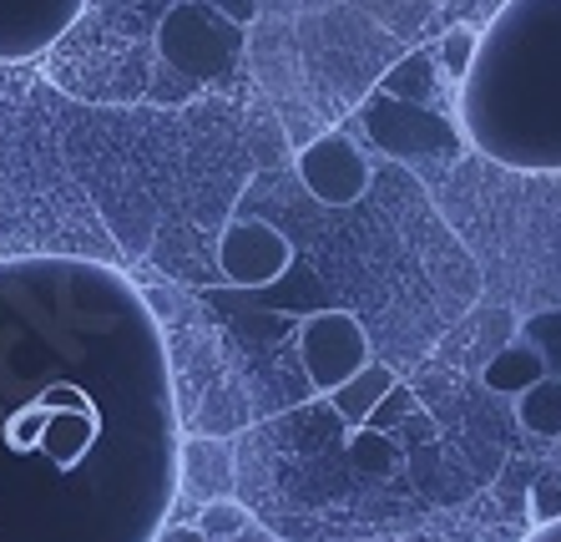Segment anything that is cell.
Wrapping results in <instances>:
<instances>
[{
	"label": "cell",
	"mask_w": 561,
	"mask_h": 542,
	"mask_svg": "<svg viewBox=\"0 0 561 542\" xmlns=\"http://www.w3.org/2000/svg\"><path fill=\"white\" fill-rule=\"evenodd\" d=\"M541 381H547V360H541V350H536L531 340L506 345V350H501V355H491V365H485V385H491L496 396H516V400H522L526 391H536Z\"/></svg>",
	"instance_id": "10"
},
{
	"label": "cell",
	"mask_w": 561,
	"mask_h": 542,
	"mask_svg": "<svg viewBox=\"0 0 561 542\" xmlns=\"http://www.w3.org/2000/svg\"><path fill=\"white\" fill-rule=\"evenodd\" d=\"M359 122H365V137L385 153V158H400V162H420V158H456L460 153V127L445 122L435 106H420L405 102V97H390L379 92L359 106Z\"/></svg>",
	"instance_id": "4"
},
{
	"label": "cell",
	"mask_w": 561,
	"mask_h": 542,
	"mask_svg": "<svg viewBox=\"0 0 561 542\" xmlns=\"http://www.w3.org/2000/svg\"><path fill=\"white\" fill-rule=\"evenodd\" d=\"M233 542H278V538H274V532H263V528H249L243 538H233Z\"/></svg>",
	"instance_id": "20"
},
{
	"label": "cell",
	"mask_w": 561,
	"mask_h": 542,
	"mask_svg": "<svg viewBox=\"0 0 561 542\" xmlns=\"http://www.w3.org/2000/svg\"><path fill=\"white\" fill-rule=\"evenodd\" d=\"M218 11L233 21V26H243L249 31L253 21H259V0H218Z\"/></svg>",
	"instance_id": "18"
},
{
	"label": "cell",
	"mask_w": 561,
	"mask_h": 542,
	"mask_svg": "<svg viewBox=\"0 0 561 542\" xmlns=\"http://www.w3.org/2000/svg\"><path fill=\"white\" fill-rule=\"evenodd\" d=\"M435 77H440V61H431V52H410L405 61H400V67L385 71L379 92L405 97V102H420V106H431V102H435Z\"/></svg>",
	"instance_id": "12"
},
{
	"label": "cell",
	"mask_w": 561,
	"mask_h": 542,
	"mask_svg": "<svg viewBox=\"0 0 561 542\" xmlns=\"http://www.w3.org/2000/svg\"><path fill=\"white\" fill-rule=\"evenodd\" d=\"M516 416H522V426L536 431V437H561V381L547 375L536 391H526L516 400Z\"/></svg>",
	"instance_id": "13"
},
{
	"label": "cell",
	"mask_w": 561,
	"mask_h": 542,
	"mask_svg": "<svg viewBox=\"0 0 561 542\" xmlns=\"http://www.w3.org/2000/svg\"><path fill=\"white\" fill-rule=\"evenodd\" d=\"M522 340H531L536 350H541L547 375L551 381H561V309H541V315H531L522 325Z\"/></svg>",
	"instance_id": "15"
},
{
	"label": "cell",
	"mask_w": 561,
	"mask_h": 542,
	"mask_svg": "<svg viewBox=\"0 0 561 542\" xmlns=\"http://www.w3.org/2000/svg\"><path fill=\"white\" fill-rule=\"evenodd\" d=\"M476 46H481V36L470 26H450L445 31V41H440V71L445 77H456V81H466V71H470V61H476Z\"/></svg>",
	"instance_id": "16"
},
{
	"label": "cell",
	"mask_w": 561,
	"mask_h": 542,
	"mask_svg": "<svg viewBox=\"0 0 561 542\" xmlns=\"http://www.w3.org/2000/svg\"><path fill=\"white\" fill-rule=\"evenodd\" d=\"M350 456L365 466V472H390V466L400 462L394 441H390V437H369V431H359V437L350 441Z\"/></svg>",
	"instance_id": "17"
},
{
	"label": "cell",
	"mask_w": 561,
	"mask_h": 542,
	"mask_svg": "<svg viewBox=\"0 0 561 542\" xmlns=\"http://www.w3.org/2000/svg\"><path fill=\"white\" fill-rule=\"evenodd\" d=\"M460 133L511 172H561V0H506L460 81Z\"/></svg>",
	"instance_id": "2"
},
{
	"label": "cell",
	"mask_w": 561,
	"mask_h": 542,
	"mask_svg": "<svg viewBox=\"0 0 561 542\" xmlns=\"http://www.w3.org/2000/svg\"><path fill=\"white\" fill-rule=\"evenodd\" d=\"M183 487L193 492V497H203V507L233 497V451H228V441L187 437V447H183Z\"/></svg>",
	"instance_id": "9"
},
{
	"label": "cell",
	"mask_w": 561,
	"mask_h": 542,
	"mask_svg": "<svg viewBox=\"0 0 561 542\" xmlns=\"http://www.w3.org/2000/svg\"><path fill=\"white\" fill-rule=\"evenodd\" d=\"M299 183L309 188V199L350 208L369 193V158L350 133H324L299 153Z\"/></svg>",
	"instance_id": "6"
},
{
	"label": "cell",
	"mask_w": 561,
	"mask_h": 542,
	"mask_svg": "<svg viewBox=\"0 0 561 542\" xmlns=\"http://www.w3.org/2000/svg\"><path fill=\"white\" fill-rule=\"evenodd\" d=\"M299 360L313 391L334 396L344 381H354L365 365H375L369 360V330L350 309H319L299 330Z\"/></svg>",
	"instance_id": "5"
},
{
	"label": "cell",
	"mask_w": 561,
	"mask_h": 542,
	"mask_svg": "<svg viewBox=\"0 0 561 542\" xmlns=\"http://www.w3.org/2000/svg\"><path fill=\"white\" fill-rule=\"evenodd\" d=\"M249 528H253L249 507L233 503V497H222V503H208L203 512H197V538H203V542H233V538H243Z\"/></svg>",
	"instance_id": "14"
},
{
	"label": "cell",
	"mask_w": 561,
	"mask_h": 542,
	"mask_svg": "<svg viewBox=\"0 0 561 542\" xmlns=\"http://www.w3.org/2000/svg\"><path fill=\"white\" fill-rule=\"evenodd\" d=\"M183 447L142 290L77 253L0 259V542H157Z\"/></svg>",
	"instance_id": "1"
},
{
	"label": "cell",
	"mask_w": 561,
	"mask_h": 542,
	"mask_svg": "<svg viewBox=\"0 0 561 542\" xmlns=\"http://www.w3.org/2000/svg\"><path fill=\"white\" fill-rule=\"evenodd\" d=\"M526 542H561V517H551L547 528H531V538Z\"/></svg>",
	"instance_id": "19"
},
{
	"label": "cell",
	"mask_w": 561,
	"mask_h": 542,
	"mask_svg": "<svg viewBox=\"0 0 561 542\" xmlns=\"http://www.w3.org/2000/svg\"><path fill=\"white\" fill-rule=\"evenodd\" d=\"M81 11L87 0H0V67L51 52Z\"/></svg>",
	"instance_id": "7"
},
{
	"label": "cell",
	"mask_w": 561,
	"mask_h": 542,
	"mask_svg": "<svg viewBox=\"0 0 561 542\" xmlns=\"http://www.w3.org/2000/svg\"><path fill=\"white\" fill-rule=\"evenodd\" d=\"M394 391V375H390V365H365V371L354 375V381H344L340 391H334V410H340L350 426H365L369 416L379 410V400Z\"/></svg>",
	"instance_id": "11"
},
{
	"label": "cell",
	"mask_w": 561,
	"mask_h": 542,
	"mask_svg": "<svg viewBox=\"0 0 561 542\" xmlns=\"http://www.w3.org/2000/svg\"><path fill=\"white\" fill-rule=\"evenodd\" d=\"M157 52L187 81H218L243 56V26L218 11V0H178L157 26Z\"/></svg>",
	"instance_id": "3"
},
{
	"label": "cell",
	"mask_w": 561,
	"mask_h": 542,
	"mask_svg": "<svg viewBox=\"0 0 561 542\" xmlns=\"http://www.w3.org/2000/svg\"><path fill=\"white\" fill-rule=\"evenodd\" d=\"M288 264H294V244H288L278 228L253 224V218L222 228L218 269L228 274V284H238V290H263V284H274Z\"/></svg>",
	"instance_id": "8"
}]
</instances>
